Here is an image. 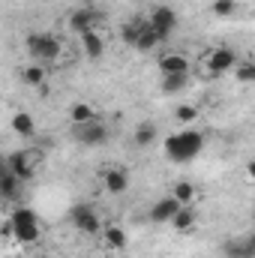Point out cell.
<instances>
[{"label":"cell","mask_w":255,"mask_h":258,"mask_svg":"<svg viewBox=\"0 0 255 258\" xmlns=\"http://www.w3.org/2000/svg\"><path fill=\"white\" fill-rule=\"evenodd\" d=\"M180 201L174 198V195H165V198H159V201H153L150 204V210H147V219L153 222V225H171V219L180 213Z\"/></svg>","instance_id":"obj_8"},{"label":"cell","mask_w":255,"mask_h":258,"mask_svg":"<svg viewBox=\"0 0 255 258\" xmlns=\"http://www.w3.org/2000/svg\"><path fill=\"white\" fill-rule=\"evenodd\" d=\"M78 39H81V51H84L87 60H102V54H105V39H102L99 30H87V33H81Z\"/></svg>","instance_id":"obj_11"},{"label":"cell","mask_w":255,"mask_h":258,"mask_svg":"<svg viewBox=\"0 0 255 258\" xmlns=\"http://www.w3.org/2000/svg\"><path fill=\"white\" fill-rule=\"evenodd\" d=\"M234 78L240 84H255V60H240L234 66Z\"/></svg>","instance_id":"obj_25"},{"label":"cell","mask_w":255,"mask_h":258,"mask_svg":"<svg viewBox=\"0 0 255 258\" xmlns=\"http://www.w3.org/2000/svg\"><path fill=\"white\" fill-rule=\"evenodd\" d=\"M195 222H198V216H195V207H180V213L171 219V228L174 231H180V234H186V231H192L195 228Z\"/></svg>","instance_id":"obj_20"},{"label":"cell","mask_w":255,"mask_h":258,"mask_svg":"<svg viewBox=\"0 0 255 258\" xmlns=\"http://www.w3.org/2000/svg\"><path fill=\"white\" fill-rule=\"evenodd\" d=\"M12 132L21 135V138H33L36 135V120L27 111H15L12 114Z\"/></svg>","instance_id":"obj_14"},{"label":"cell","mask_w":255,"mask_h":258,"mask_svg":"<svg viewBox=\"0 0 255 258\" xmlns=\"http://www.w3.org/2000/svg\"><path fill=\"white\" fill-rule=\"evenodd\" d=\"M246 243H249V249H252V252H255V231H252V234H249V237H246Z\"/></svg>","instance_id":"obj_29"},{"label":"cell","mask_w":255,"mask_h":258,"mask_svg":"<svg viewBox=\"0 0 255 258\" xmlns=\"http://www.w3.org/2000/svg\"><path fill=\"white\" fill-rule=\"evenodd\" d=\"M69 222H72L81 234H99V231L105 228V222L99 219L96 207H90L87 201H78V204L69 207Z\"/></svg>","instance_id":"obj_3"},{"label":"cell","mask_w":255,"mask_h":258,"mask_svg":"<svg viewBox=\"0 0 255 258\" xmlns=\"http://www.w3.org/2000/svg\"><path fill=\"white\" fill-rule=\"evenodd\" d=\"M234 9H237V0H213V3H210V12L219 15V18H228Z\"/></svg>","instance_id":"obj_26"},{"label":"cell","mask_w":255,"mask_h":258,"mask_svg":"<svg viewBox=\"0 0 255 258\" xmlns=\"http://www.w3.org/2000/svg\"><path fill=\"white\" fill-rule=\"evenodd\" d=\"M141 24H144V18H132V21H126V24L120 27V39H123L126 45H132V48H135V42H138V36H141Z\"/></svg>","instance_id":"obj_24"},{"label":"cell","mask_w":255,"mask_h":258,"mask_svg":"<svg viewBox=\"0 0 255 258\" xmlns=\"http://www.w3.org/2000/svg\"><path fill=\"white\" fill-rule=\"evenodd\" d=\"M75 132V138L81 141V144H87V147H99V144H105L108 141V126L102 123V120H90V123H81V126H72Z\"/></svg>","instance_id":"obj_9"},{"label":"cell","mask_w":255,"mask_h":258,"mask_svg":"<svg viewBox=\"0 0 255 258\" xmlns=\"http://www.w3.org/2000/svg\"><path fill=\"white\" fill-rule=\"evenodd\" d=\"M90 120H96L93 105H87V102H72L69 105V123L72 126H81V123H90Z\"/></svg>","instance_id":"obj_16"},{"label":"cell","mask_w":255,"mask_h":258,"mask_svg":"<svg viewBox=\"0 0 255 258\" xmlns=\"http://www.w3.org/2000/svg\"><path fill=\"white\" fill-rule=\"evenodd\" d=\"M201 150H204V135L198 129H180V132L168 135V141H165V156L171 162H192Z\"/></svg>","instance_id":"obj_1"},{"label":"cell","mask_w":255,"mask_h":258,"mask_svg":"<svg viewBox=\"0 0 255 258\" xmlns=\"http://www.w3.org/2000/svg\"><path fill=\"white\" fill-rule=\"evenodd\" d=\"M45 78H48V72H45V63H36V60H33V63H27L24 69H21V81H24L27 87H39Z\"/></svg>","instance_id":"obj_17"},{"label":"cell","mask_w":255,"mask_h":258,"mask_svg":"<svg viewBox=\"0 0 255 258\" xmlns=\"http://www.w3.org/2000/svg\"><path fill=\"white\" fill-rule=\"evenodd\" d=\"M246 177H249V180H255V159H249V162H246Z\"/></svg>","instance_id":"obj_28"},{"label":"cell","mask_w":255,"mask_h":258,"mask_svg":"<svg viewBox=\"0 0 255 258\" xmlns=\"http://www.w3.org/2000/svg\"><path fill=\"white\" fill-rule=\"evenodd\" d=\"M6 168L27 183L33 177V171H36V150H12L6 156Z\"/></svg>","instance_id":"obj_7"},{"label":"cell","mask_w":255,"mask_h":258,"mask_svg":"<svg viewBox=\"0 0 255 258\" xmlns=\"http://www.w3.org/2000/svg\"><path fill=\"white\" fill-rule=\"evenodd\" d=\"M150 24H153V30H156V36L165 42L174 30H177V12L171 9V6H165V3H159V6H153L150 9Z\"/></svg>","instance_id":"obj_5"},{"label":"cell","mask_w":255,"mask_h":258,"mask_svg":"<svg viewBox=\"0 0 255 258\" xmlns=\"http://www.w3.org/2000/svg\"><path fill=\"white\" fill-rule=\"evenodd\" d=\"M69 30L72 33H87V30H96L99 24H102V12L99 9H93V6H78V9H72V15H69Z\"/></svg>","instance_id":"obj_6"},{"label":"cell","mask_w":255,"mask_h":258,"mask_svg":"<svg viewBox=\"0 0 255 258\" xmlns=\"http://www.w3.org/2000/svg\"><path fill=\"white\" fill-rule=\"evenodd\" d=\"M171 195H174V198H177V201H180V204H183V207H189L192 201H195V198H198V189H195V186H192L189 180H177V183H174V186H171Z\"/></svg>","instance_id":"obj_22"},{"label":"cell","mask_w":255,"mask_h":258,"mask_svg":"<svg viewBox=\"0 0 255 258\" xmlns=\"http://www.w3.org/2000/svg\"><path fill=\"white\" fill-rule=\"evenodd\" d=\"M204 60H207V69H210V78H219V75H225V72H234V66L240 63L237 51H234V48H228V45L213 48Z\"/></svg>","instance_id":"obj_4"},{"label":"cell","mask_w":255,"mask_h":258,"mask_svg":"<svg viewBox=\"0 0 255 258\" xmlns=\"http://www.w3.org/2000/svg\"><path fill=\"white\" fill-rule=\"evenodd\" d=\"M186 84H189V72H180V75H162V93H180Z\"/></svg>","instance_id":"obj_23"},{"label":"cell","mask_w":255,"mask_h":258,"mask_svg":"<svg viewBox=\"0 0 255 258\" xmlns=\"http://www.w3.org/2000/svg\"><path fill=\"white\" fill-rule=\"evenodd\" d=\"M159 72H162V75L189 72V60H186L183 54H162V57H159Z\"/></svg>","instance_id":"obj_13"},{"label":"cell","mask_w":255,"mask_h":258,"mask_svg":"<svg viewBox=\"0 0 255 258\" xmlns=\"http://www.w3.org/2000/svg\"><path fill=\"white\" fill-rule=\"evenodd\" d=\"M156 135H159V129H156V123H138L135 126V132H132V141H135V147H150L153 141H156Z\"/></svg>","instance_id":"obj_19"},{"label":"cell","mask_w":255,"mask_h":258,"mask_svg":"<svg viewBox=\"0 0 255 258\" xmlns=\"http://www.w3.org/2000/svg\"><path fill=\"white\" fill-rule=\"evenodd\" d=\"M99 180H102V186H105V192L108 195H123L129 189L126 168H105V171L99 174Z\"/></svg>","instance_id":"obj_10"},{"label":"cell","mask_w":255,"mask_h":258,"mask_svg":"<svg viewBox=\"0 0 255 258\" xmlns=\"http://www.w3.org/2000/svg\"><path fill=\"white\" fill-rule=\"evenodd\" d=\"M21 183H24V180H21V177H15V174H12V171L3 165V174H0V195H3L6 201H12V198L18 195Z\"/></svg>","instance_id":"obj_18"},{"label":"cell","mask_w":255,"mask_h":258,"mask_svg":"<svg viewBox=\"0 0 255 258\" xmlns=\"http://www.w3.org/2000/svg\"><path fill=\"white\" fill-rule=\"evenodd\" d=\"M24 45H27V51H30V57H33L36 63H54V60H60V54H63V42H60L54 33H42V30L27 33V36H24Z\"/></svg>","instance_id":"obj_2"},{"label":"cell","mask_w":255,"mask_h":258,"mask_svg":"<svg viewBox=\"0 0 255 258\" xmlns=\"http://www.w3.org/2000/svg\"><path fill=\"white\" fill-rule=\"evenodd\" d=\"M174 117H177V123H195L198 120V105H177V111H174Z\"/></svg>","instance_id":"obj_27"},{"label":"cell","mask_w":255,"mask_h":258,"mask_svg":"<svg viewBox=\"0 0 255 258\" xmlns=\"http://www.w3.org/2000/svg\"><path fill=\"white\" fill-rule=\"evenodd\" d=\"M102 240H105V246L114 249V252H123L126 243H129V237H126V231H123L120 222H105V228H102Z\"/></svg>","instance_id":"obj_12"},{"label":"cell","mask_w":255,"mask_h":258,"mask_svg":"<svg viewBox=\"0 0 255 258\" xmlns=\"http://www.w3.org/2000/svg\"><path fill=\"white\" fill-rule=\"evenodd\" d=\"M159 42H162V39L156 36V30H153L150 18H144V24H141V36H138V42H135V51H153Z\"/></svg>","instance_id":"obj_15"},{"label":"cell","mask_w":255,"mask_h":258,"mask_svg":"<svg viewBox=\"0 0 255 258\" xmlns=\"http://www.w3.org/2000/svg\"><path fill=\"white\" fill-rule=\"evenodd\" d=\"M222 255L225 258H255V252L249 249L246 240H225L222 243Z\"/></svg>","instance_id":"obj_21"}]
</instances>
